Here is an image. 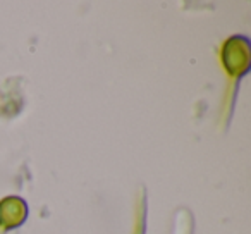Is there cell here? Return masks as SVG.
I'll return each instance as SVG.
<instances>
[{
    "instance_id": "obj_2",
    "label": "cell",
    "mask_w": 251,
    "mask_h": 234,
    "mask_svg": "<svg viewBox=\"0 0 251 234\" xmlns=\"http://www.w3.org/2000/svg\"><path fill=\"white\" fill-rule=\"evenodd\" d=\"M28 217V205L19 196H7L0 200V227L4 231L18 229Z\"/></svg>"
},
{
    "instance_id": "obj_1",
    "label": "cell",
    "mask_w": 251,
    "mask_h": 234,
    "mask_svg": "<svg viewBox=\"0 0 251 234\" xmlns=\"http://www.w3.org/2000/svg\"><path fill=\"white\" fill-rule=\"evenodd\" d=\"M222 64L230 78H241L251 67V45L246 36H230L222 47Z\"/></svg>"
}]
</instances>
